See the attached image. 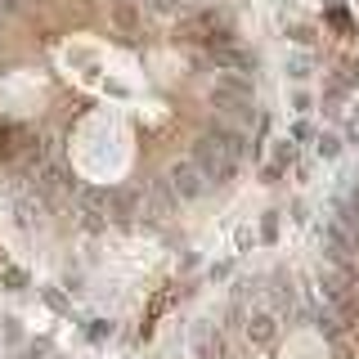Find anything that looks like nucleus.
Segmentation results:
<instances>
[{
	"label": "nucleus",
	"mask_w": 359,
	"mask_h": 359,
	"mask_svg": "<svg viewBox=\"0 0 359 359\" xmlns=\"http://www.w3.org/2000/svg\"><path fill=\"white\" fill-rule=\"evenodd\" d=\"M194 359H229V332L220 323L202 319L194 328Z\"/></svg>",
	"instance_id": "obj_1"
},
{
	"label": "nucleus",
	"mask_w": 359,
	"mask_h": 359,
	"mask_svg": "<svg viewBox=\"0 0 359 359\" xmlns=\"http://www.w3.org/2000/svg\"><path fill=\"white\" fill-rule=\"evenodd\" d=\"M274 314H252V319H247V337H252V346H269L274 341Z\"/></svg>",
	"instance_id": "obj_2"
},
{
	"label": "nucleus",
	"mask_w": 359,
	"mask_h": 359,
	"mask_svg": "<svg viewBox=\"0 0 359 359\" xmlns=\"http://www.w3.org/2000/svg\"><path fill=\"white\" fill-rule=\"evenodd\" d=\"M108 332H112V323H95V328H90V337H95V341H104Z\"/></svg>",
	"instance_id": "obj_3"
},
{
	"label": "nucleus",
	"mask_w": 359,
	"mask_h": 359,
	"mask_svg": "<svg viewBox=\"0 0 359 359\" xmlns=\"http://www.w3.org/2000/svg\"><path fill=\"white\" fill-rule=\"evenodd\" d=\"M0 261H5V252H0Z\"/></svg>",
	"instance_id": "obj_4"
}]
</instances>
